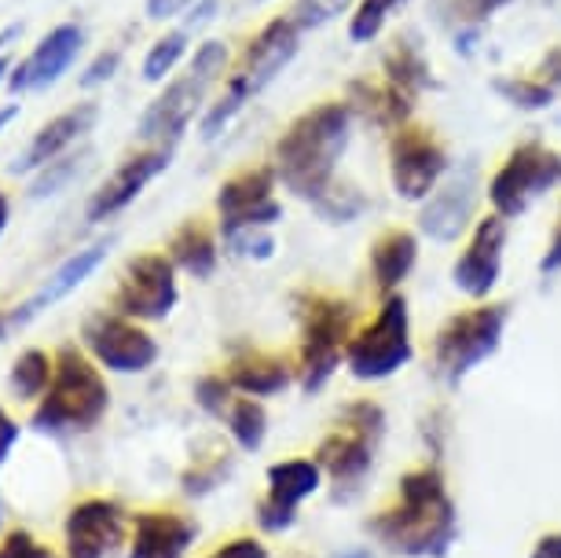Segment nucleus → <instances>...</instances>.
I'll return each instance as SVG.
<instances>
[{
    "label": "nucleus",
    "mask_w": 561,
    "mask_h": 558,
    "mask_svg": "<svg viewBox=\"0 0 561 558\" xmlns=\"http://www.w3.org/2000/svg\"><path fill=\"white\" fill-rule=\"evenodd\" d=\"M81 48H84V30L78 23L56 26L23 62H19V67H12V73H8V89L19 96V92H30V89L56 86L62 73L70 70V62L78 59Z\"/></svg>",
    "instance_id": "obj_20"
},
{
    "label": "nucleus",
    "mask_w": 561,
    "mask_h": 558,
    "mask_svg": "<svg viewBox=\"0 0 561 558\" xmlns=\"http://www.w3.org/2000/svg\"><path fill=\"white\" fill-rule=\"evenodd\" d=\"M19 118V103H8V107H0V129H4L8 122Z\"/></svg>",
    "instance_id": "obj_51"
},
{
    "label": "nucleus",
    "mask_w": 561,
    "mask_h": 558,
    "mask_svg": "<svg viewBox=\"0 0 561 558\" xmlns=\"http://www.w3.org/2000/svg\"><path fill=\"white\" fill-rule=\"evenodd\" d=\"M169 158H173V147H151V151H140V155L125 158L118 170H114L107 181H103L100 192L92 195V203H89V209H84V217H89L92 225H100V220L122 214L125 206L136 203V195H140L158 173L169 170Z\"/></svg>",
    "instance_id": "obj_19"
},
{
    "label": "nucleus",
    "mask_w": 561,
    "mask_h": 558,
    "mask_svg": "<svg viewBox=\"0 0 561 558\" xmlns=\"http://www.w3.org/2000/svg\"><path fill=\"white\" fill-rule=\"evenodd\" d=\"M51 356L41 350H26L12 367V389L19 401H34V397H45V389L51 383Z\"/></svg>",
    "instance_id": "obj_29"
},
{
    "label": "nucleus",
    "mask_w": 561,
    "mask_h": 558,
    "mask_svg": "<svg viewBox=\"0 0 561 558\" xmlns=\"http://www.w3.org/2000/svg\"><path fill=\"white\" fill-rule=\"evenodd\" d=\"M478 166L466 162L459 173L444 176L426 203H422L419 228L426 231L433 243H455L473 220V206H478Z\"/></svg>",
    "instance_id": "obj_17"
},
{
    "label": "nucleus",
    "mask_w": 561,
    "mask_h": 558,
    "mask_svg": "<svg viewBox=\"0 0 561 558\" xmlns=\"http://www.w3.org/2000/svg\"><path fill=\"white\" fill-rule=\"evenodd\" d=\"M231 394H236V386H231L225 375H203L195 383V405L203 408L206 415H214V419L228 415L231 401H236Z\"/></svg>",
    "instance_id": "obj_35"
},
{
    "label": "nucleus",
    "mask_w": 561,
    "mask_h": 558,
    "mask_svg": "<svg viewBox=\"0 0 561 558\" xmlns=\"http://www.w3.org/2000/svg\"><path fill=\"white\" fill-rule=\"evenodd\" d=\"M503 250H506V217L489 214L470 231V243L451 265L455 291L473 301H484L503 276Z\"/></svg>",
    "instance_id": "obj_16"
},
{
    "label": "nucleus",
    "mask_w": 561,
    "mask_h": 558,
    "mask_svg": "<svg viewBox=\"0 0 561 558\" xmlns=\"http://www.w3.org/2000/svg\"><path fill=\"white\" fill-rule=\"evenodd\" d=\"M353 0H298L290 8V19L298 23V30H316L323 23H331L334 15H342Z\"/></svg>",
    "instance_id": "obj_36"
},
{
    "label": "nucleus",
    "mask_w": 561,
    "mask_h": 558,
    "mask_svg": "<svg viewBox=\"0 0 561 558\" xmlns=\"http://www.w3.org/2000/svg\"><path fill=\"white\" fill-rule=\"evenodd\" d=\"M550 187H561V155L536 140L517 144L489 181L492 214H500L506 220L522 217Z\"/></svg>",
    "instance_id": "obj_10"
},
{
    "label": "nucleus",
    "mask_w": 561,
    "mask_h": 558,
    "mask_svg": "<svg viewBox=\"0 0 561 558\" xmlns=\"http://www.w3.org/2000/svg\"><path fill=\"white\" fill-rule=\"evenodd\" d=\"M400 4H408V0H359L353 19H348V37H353L356 45H370V41L382 34L389 12Z\"/></svg>",
    "instance_id": "obj_33"
},
{
    "label": "nucleus",
    "mask_w": 561,
    "mask_h": 558,
    "mask_svg": "<svg viewBox=\"0 0 561 558\" xmlns=\"http://www.w3.org/2000/svg\"><path fill=\"white\" fill-rule=\"evenodd\" d=\"M62 533H67V558H111L125 536V511L107 497H89L70 508Z\"/></svg>",
    "instance_id": "obj_18"
},
{
    "label": "nucleus",
    "mask_w": 561,
    "mask_h": 558,
    "mask_svg": "<svg viewBox=\"0 0 561 558\" xmlns=\"http://www.w3.org/2000/svg\"><path fill=\"white\" fill-rule=\"evenodd\" d=\"M8 214H12V206H8V195L0 192V236H4V228H8Z\"/></svg>",
    "instance_id": "obj_52"
},
{
    "label": "nucleus",
    "mask_w": 561,
    "mask_h": 558,
    "mask_svg": "<svg viewBox=\"0 0 561 558\" xmlns=\"http://www.w3.org/2000/svg\"><path fill=\"white\" fill-rule=\"evenodd\" d=\"M0 558H51V551L37 544L34 533L12 529V533L4 536V544H0Z\"/></svg>",
    "instance_id": "obj_39"
},
{
    "label": "nucleus",
    "mask_w": 561,
    "mask_h": 558,
    "mask_svg": "<svg viewBox=\"0 0 561 558\" xmlns=\"http://www.w3.org/2000/svg\"><path fill=\"white\" fill-rule=\"evenodd\" d=\"M184 52H187V30H176V34L158 37L151 45V52H147V59H144V81H151V86L165 81V73H173L176 62L184 59Z\"/></svg>",
    "instance_id": "obj_32"
},
{
    "label": "nucleus",
    "mask_w": 561,
    "mask_h": 558,
    "mask_svg": "<svg viewBox=\"0 0 561 558\" xmlns=\"http://www.w3.org/2000/svg\"><path fill=\"white\" fill-rule=\"evenodd\" d=\"M73 173H78V158H56V162H48L45 170H41V176L34 181V192H30V195H34V198L56 195Z\"/></svg>",
    "instance_id": "obj_38"
},
{
    "label": "nucleus",
    "mask_w": 561,
    "mask_h": 558,
    "mask_svg": "<svg viewBox=\"0 0 561 558\" xmlns=\"http://www.w3.org/2000/svg\"><path fill=\"white\" fill-rule=\"evenodd\" d=\"M294 375H298V367H290L287 356L264 350H239L225 372V378L242 397H275L294 383Z\"/></svg>",
    "instance_id": "obj_24"
},
{
    "label": "nucleus",
    "mask_w": 561,
    "mask_h": 558,
    "mask_svg": "<svg viewBox=\"0 0 561 558\" xmlns=\"http://www.w3.org/2000/svg\"><path fill=\"white\" fill-rule=\"evenodd\" d=\"M198 0H147V19L151 23H165V19H176L180 12L195 8Z\"/></svg>",
    "instance_id": "obj_43"
},
{
    "label": "nucleus",
    "mask_w": 561,
    "mask_h": 558,
    "mask_svg": "<svg viewBox=\"0 0 561 558\" xmlns=\"http://www.w3.org/2000/svg\"><path fill=\"white\" fill-rule=\"evenodd\" d=\"M419 261V239L415 231L408 228H386L382 236L370 243V254H367V265H370V280L382 298L400 291V283L411 276Z\"/></svg>",
    "instance_id": "obj_25"
},
{
    "label": "nucleus",
    "mask_w": 561,
    "mask_h": 558,
    "mask_svg": "<svg viewBox=\"0 0 561 558\" xmlns=\"http://www.w3.org/2000/svg\"><path fill=\"white\" fill-rule=\"evenodd\" d=\"M206 558H268V547H264L257 536H236V540L220 544L217 551H209Z\"/></svg>",
    "instance_id": "obj_40"
},
{
    "label": "nucleus",
    "mask_w": 561,
    "mask_h": 558,
    "mask_svg": "<svg viewBox=\"0 0 561 558\" xmlns=\"http://www.w3.org/2000/svg\"><path fill=\"white\" fill-rule=\"evenodd\" d=\"M503 4H511V0H459V12L470 19V23H481V19H489L492 12H500Z\"/></svg>",
    "instance_id": "obj_45"
},
{
    "label": "nucleus",
    "mask_w": 561,
    "mask_h": 558,
    "mask_svg": "<svg viewBox=\"0 0 561 558\" xmlns=\"http://www.w3.org/2000/svg\"><path fill=\"white\" fill-rule=\"evenodd\" d=\"M225 247L239 258H253V261H268L275 254V239L268 228H253V231H236V236L225 239Z\"/></svg>",
    "instance_id": "obj_37"
},
{
    "label": "nucleus",
    "mask_w": 561,
    "mask_h": 558,
    "mask_svg": "<svg viewBox=\"0 0 561 558\" xmlns=\"http://www.w3.org/2000/svg\"><path fill=\"white\" fill-rule=\"evenodd\" d=\"M337 558H370V551H364V547H356V551H345V555H337Z\"/></svg>",
    "instance_id": "obj_55"
},
{
    "label": "nucleus",
    "mask_w": 561,
    "mask_h": 558,
    "mask_svg": "<svg viewBox=\"0 0 561 558\" xmlns=\"http://www.w3.org/2000/svg\"><path fill=\"white\" fill-rule=\"evenodd\" d=\"M19 34H23V26H4V30H0V52H4L8 45H12V41H19Z\"/></svg>",
    "instance_id": "obj_50"
},
{
    "label": "nucleus",
    "mask_w": 561,
    "mask_h": 558,
    "mask_svg": "<svg viewBox=\"0 0 561 558\" xmlns=\"http://www.w3.org/2000/svg\"><path fill=\"white\" fill-rule=\"evenodd\" d=\"M528 558H561V533H543L539 540L533 544Z\"/></svg>",
    "instance_id": "obj_49"
},
{
    "label": "nucleus",
    "mask_w": 561,
    "mask_h": 558,
    "mask_svg": "<svg viewBox=\"0 0 561 558\" xmlns=\"http://www.w3.org/2000/svg\"><path fill=\"white\" fill-rule=\"evenodd\" d=\"M298 41H301V30L290 15L272 19V23H264L257 34L250 37L236 73H231L228 86H225V96H220L203 118L206 140H217V136L228 129V122L290 67V59L298 56Z\"/></svg>",
    "instance_id": "obj_4"
},
{
    "label": "nucleus",
    "mask_w": 561,
    "mask_h": 558,
    "mask_svg": "<svg viewBox=\"0 0 561 558\" xmlns=\"http://www.w3.org/2000/svg\"><path fill=\"white\" fill-rule=\"evenodd\" d=\"M187 30H203V26H209L217 19V12H220V0H198L195 8H187Z\"/></svg>",
    "instance_id": "obj_48"
},
{
    "label": "nucleus",
    "mask_w": 561,
    "mask_h": 558,
    "mask_svg": "<svg viewBox=\"0 0 561 558\" xmlns=\"http://www.w3.org/2000/svg\"><path fill=\"white\" fill-rule=\"evenodd\" d=\"M539 81H547L550 89H561V45L558 48H550L543 62H539Z\"/></svg>",
    "instance_id": "obj_47"
},
{
    "label": "nucleus",
    "mask_w": 561,
    "mask_h": 558,
    "mask_svg": "<svg viewBox=\"0 0 561 558\" xmlns=\"http://www.w3.org/2000/svg\"><path fill=\"white\" fill-rule=\"evenodd\" d=\"M353 129V103L323 100L301 111L283 136L275 140V176L290 195L305 203H320L334 187L337 162H342L348 133Z\"/></svg>",
    "instance_id": "obj_2"
},
{
    "label": "nucleus",
    "mask_w": 561,
    "mask_h": 558,
    "mask_svg": "<svg viewBox=\"0 0 561 558\" xmlns=\"http://www.w3.org/2000/svg\"><path fill=\"white\" fill-rule=\"evenodd\" d=\"M312 206H316V214L323 220H331V225H348V220H356L367 209V198L359 195L356 187H331V192Z\"/></svg>",
    "instance_id": "obj_34"
},
{
    "label": "nucleus",
    "mask_w": 561,
    "mask_h": 558,
    "mask_svg": "<svg viewBox=\"0 0 561 558\" xmlns=\"http://www.w3.org/2000/svg\"><path fill=\"white\" fill-rule=\"evenodd\" d=\"M506 320H511V305L503 301H478L473 309L448 316L433 339V375L444 386H459L473 367L500 353Z\"/></svg>",
    "instance_id": "obj_7"
},
{
    "label": "nucleus",
    "mask_w": 561,
    "mask_h": 558,
    "mask_svg": "<svg viewBox=\"0 0 561 558\" xmlns=\"http://www.w3.org/2000/svg\"><path fill=\"white\" fill-rule=\"evenodd\" d=\"M225 423L242 452H257L264 445V437H268V412H264V405L257 397H236Z\"/></svg>",
    "instance_id": "obj_27"
},
{
    "label": "nucleus",
    "mask_w": 561,
    "mask_h": 558,
    "mask_svg": "<svg viewBox=\"0 0 561 558\" xmlns=\"http://www.w3.org/2000/svg\"><path fill=\"white\" fill-rule=\"evenodd\" d=\"M386 437V412L378 401H353L345 405L337 426L320 441L316 448V463H320L323 478H331L337 500H353L364 489L367 474L375 470L378 445Z\"/></svg>",
    "instance_id": "obj_5"
},
{
    "label": "nucleus",
    "mask_w": 561,
    "mask_h": 558,
    "mask_svg": "<svg viewBox=\"0 0 561 558\" xmlns=\"http://www.w3.org/2000/svg\"><path fill=\"white\" fill-rule=\"evenodd\" d=\"M118 62H122V52H103V56H96V62L81 73V89H96L103 81H111Z\"/></svg>",
    "instance_id": "obj_41"
},
{
    "label": "nucleus",
    "mask_w": 561,
    "mask_h": 558,
    "mask_svg": "<svg viewBox=\"0 0 561 558\" xmlns=\"http://www.w3.org/2000/svg\"><path fill=\"white\" fill-rule=\"evenodd\" d=\"M275 166H253L236 176H228L217 192V214H220V236H236V231L268 228L283 220V206L275 203Z\"/></svg>",
    "instance_id": "obj_13"
},
{
    "label": "nucleus",
    "mask_w": 561,
    "mask_h": 558,
    "mask_svg": "<svg viewBox=\"0 0 561 558\" xmlns=\"http://www.w3.org/2000/svg\"><path fill=\"white\" fill-rule=\"evenodd\" d=\"M225 67H228L225 41H206V45H198L192 67L169 81L162 96L144 111L140 125H136V136L158 147H173L180 136H184L187 125H192L195 111L203 107L206 92L214 89V81L225 73Z\"/></svg>",
    "instance_id": "obj_8"
},
{
    "label": "nucleus",
    "mask_w": 561,
    "mask_h": 558,
    "mask_svg": "<svg viewBox=\"0 0 561 558\" xmlns=\"http://www.w3.org/2000/svg\"><path fill=\"white\" fill-rule=\"evenodd\" d=\"M8 73H12V59L0 56V86H4V81H8Z\"/></svg>",
    "instance_id": "obj_53"
},
{
    "label": "nucleus",
    "mask_w": 561,
    "mask_h": 558,
    "mask_svg": "<svg viewBox=\"0 0 561 558\" xmlns=\"http://www.w3.org/2000/svg\"><path fill=\"white\" fill-rule=\"evenodd\" d=\"M426 445H430V456L437 459L440 452H444V437H448V412L444 408H433V412L426 415Z\"/></svg>",
    "instance_id": "obj_42"
},
{
    "label": "nucleus",
    "mask_w": 561,
    "mask_h": 558,
    "mask_svg": "<svg viewBox=\"0 0 561 558\" xmlns=\"http://www.w3.org/2000/svg\"><path fill=\"white\" fill-rule=\"evenodd\" d=\"M84 345L107 372L140 375L158 361V342L140 323L118 312H96L84 323Z\"/></svg>",
    "instance_id": "obj_14"
},
{
    "label": "nucleus",
    "mask_w": 561,
    "mask_h": 558,
    "mask_svg": "<svg viewBox=\"0 0 561 558\" xmlns=\"http://www.w3.org/2000/svg\"><path fill=\"white\" fill-rule=\"evenodd\" d=\"M8 331H12V320H8V312H0V342L8 339Z\"/></svg>",
    "instance_id": "obj_54"
},
{
    "label": "nucleus",
    "mask_w": 561,
    "mask_h": 558,
    "mask_svg": "<svg viewBox=\"0 0 561 558\" xmlns=\"http://www.w3.org/2000/svg\"><path fill=\"white\" fill-rule=\"evenodd\" d=\"M195 536L198 525L180 511H140L133 519L129 558H184Z\"/></svg>",
    "instance_id": "obj_22"
},
{
    "label": "nucleus",
    "mask_w": 561,
    "mask_h": 558,
    "mask_svg": "<svg viewBox=\"0 0 561 558\" xmlns=\"http://www.w3.org/2000/svg\"><path fill=\"white\" fill-rule=\"evenodd\" d=\"M298 320H301V345H298V386L305 394L320 389L337 375L345 364V350L353 342V305L337 294L305 291L298 294Z\"/></svg>",
    "instance_id": "obj_6"
},
{
    "label": "nucleus",
    "mask_w": 561,
    "mask_h": 558,
    "mask_svg": "<svg viewBox=\"0 0 561 558\" xmlns=\"http://www.w3.org/2000/svg\"><path fill=\"white\" fill-rule=\"evenodd\" d=\"M386 73H389L386 81H393L408 96H419V92L430 86V67H426V59H422V52L411 45H400V41L386 56Z\"/></svg>",
    "instance_id": "obj_28"
},
{
    "label": "nucleus",
    "mask_w": 561,
    "mask_h": 558,
    "mask_svg": "<svg viewBox=\"0 0 561 558\" xmlns=\"http://www.w3.org/2000/svg\"><path fill=\"white\" fill-rule=\"evenodd\" d=\"M15 441H19V423L4 412V408H0V467H4V459L12 456Z\"/></svg>",
    "instance_id": "obj_46"
},
{
    "label": "nucleus",
    "mask_w": 561,
    "mask_h": 558,
    "mask_svg": "<svg viewBox=\"0 0 561 558\" xmlns=\"http://www.w3.org/2000/svg\"><path fill=\"white\" fill-rule=\"evenodd\" d=\"M367 533L400 558H444L459 540V508L437 463L400 474L397 500L370 514Z\"/></svg>",
    "instance_id": "obj_1"
},
{
    "label": "nucleus",
    "mask_w": 561,
    "mask_h": 558,
    "mask_svg": "<svg viewBox=\"0 0 561 558\" xmlns=\"http://www.w3.org/2000/svg\"><path fill=\"white\" fill-rule=\"evenodd\" d=\"M100 118V107L96 103H78V107L62 111L59 118H51L48 125H41L37 136L30 140V147L23 155L8 166V173L19 176V173H34V170H45L48 162L67 151L70 144H78L84 133H92V125Z\"/></svg>",
    "instance_id": "obj_21"
},
{
    "label": "nucleus",
    "mask_w": 561,
    "mask_h": 558,
    "mask_svg": "<svg viewBox=\"0 0 561 558\" xmlns=\"http://www.w3.org/2000/svg\"><path fill=\"white\" fill-rule=\"evenodd\" d=\"M228 474H231V456L228 452H217V456L198 459L195 467H187L180 474V489H184L187 497H206V492H214L217 486H225Z\"/></svg>",
    "instance_id": "obj_31"
},
{
    "label": "nucleus",
    "mask_w": 561,
    "mask_h": 558,
    "mask_svg": "<svg viewBox=\"0 0 561 558\" xmlns=\"http://www.w3.org/2000/svg\"><path fill=\"white\" fill-rule=\"evenodd\" d=\"M51 361H56L51 364V383L45 397H41L34 419H30V426L41 430V434H84L111 408L107 378L73 345H62Z\"/></svg>",
    "instance_id": "obj_3"
},
{
    "label": "nucleus",
    "mask_w": 561,
    "mask_h": 558,
    "mask_svg": "<svg viewBox=\"0 0 561 558\" xmlns=\"http://www.w3.org/2000/svg\"><path fill=\"white\" fill-rule=\"evenodd\" d=\"M492 89L500 92L506 103H514V107H522V111H543L558 96V92L539 78H500Z\"/></svg>",
    "instance_id": "obj_30"
},
{
    "label": "nucleus",
    "mask_w": 561,
    "mask_h": 558,
    "mask_svg": "<svg viewBox=\"0 0 561 558\" xmlns=\"http://www.w3.org/2000/svg\"><path fill=\"white\" fill-rule=\"evenodd\" d=\"M180 287H176V265L169 254H140L125 265L122 287L114 294V312L129 316L136 323L165 320L176 309Z\"/></svg>",
    "instance_id": "obj_12"
},
{
    "label": "nucleus",
    "mask_w": 561,
    "mask_h": 558,
    "mask_svg": "<svg viewBox=\"0 0 561 558\" xmlns=\"http://www.w3.org/2000/svg\"><path fill=\"white\" fill-rule=\"evenodd\" d=\"M415 356V342H411V312L404 294H389L382 298V309L375 320L364 323L345 350V372L356 383H386L397 372H404L408 361Z\"/></svg>",
    "instance_id": "obj_9"
},
{
    "label": "nucleus",
    "mask_w": 561,
    "mask_h": 558,
    "mask_svg": "<svg viewBox=\"0 0 561 558\" xmlns=\"http://www.w3.org/2000/svg\"><path fill=\"white\" fill-rule=\"evenodd\" d=\"M103 261H107V243H96V247H84V250H78V254H70L62 265L51 272V276L41 283V291L30 298L26 305H19L15 312H8V320H12V331L15 328H26L34 316H41L45 309H51V305H59L67 294H73L81 287L84 280L96 272Z\"/></svg>",
    "instance_id": "obj_23"
},
{
    "label": "nucleus",
    "mask_w": 561,
    "mask_h": 558,
    "mask_svg": "<svg viewBox=\"0 0 561 558\" xmlns=\"http://www.w3.org/2000/svg\"><path fill=\"white\" fill-rule=\"evenodd\" d=\"M169 258H173L176 269L192 272L195 280H209L220 261L214 228L203 225V220H184L169 239Z\"/></svg>",
    "instance_id": "obj_26"
},
{
    "label": "nucleus",
    "mask_w": 561,
    "mask_h": 558,
    "mask_svg": "<svg viewBox=\"0 0 561 558\" xmlns=\"http://www.w3.org/2000/svg\"><path fill=\"white\" fill-rule=\"evenodd\" d=\"M323 489L320 463L309 456L279 459L268 467V489L257 500V525L264 533H287L298 522L301 503Z\"/></svg>",
    "instance_id": "obj_15"
},
{
    "label": "nucleus",
    "mask_w": 561,
    "mask_h": 558,
    "mask_svg": "<svg viewBox=\"0 0 561 558\" xmlns=\"http://www.w3.org/2000/svg\"><path fill=\"white\" fill-rule=\"evenodd\" d=\"M448 151L437 133L426 125H400L389 140V181L397 198L404 203H426L437 184L448 176Z\"/></svg>",
    "instance_id": "obj_11"
},
{
    "label": "nucleus",
    "mask_w": 561,
    "mask_h": 558,
    "mask_svg": "<svg viewBox=\"0 0 561 558\" xmlns=\"http://www.w3.org/2000/svg\"><path fill=\"white\" fill-rule=\"evenodd\" d=\"M539 272H543V276H554V272H561V209H558L554 231H550V243L543 250V258H539Z\"/></svg>",
    "instance_id": "obj_44"
}]
</instances>
